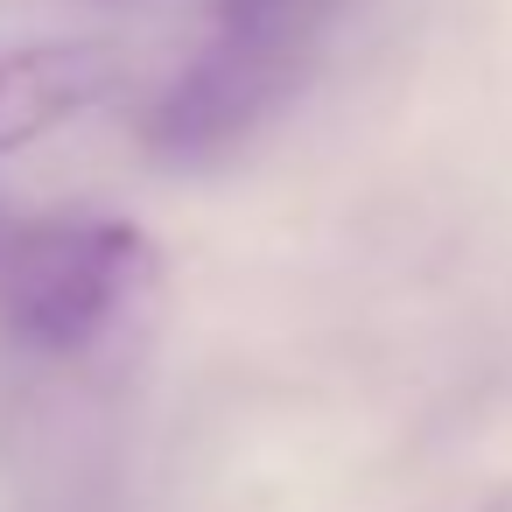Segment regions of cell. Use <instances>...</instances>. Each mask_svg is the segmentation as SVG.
Wrapping results in <instances>:
<instances>
[{"label":"cell","mask_w":512,"mask_h":512,"mask_svg":"<svg viewBox=\"0 0 512 512\" xmlns=\"http://www.w3.org/2000/svg\"><path fill=\"white\" fill-rule=\"evenodd\" d=\"M162 253L127 218H43L8 246L0 323L36 358H78L155 288Z\"/></svg>","instance_id":"cell-1"},{"label":"cell","mask_w":512,"mask_h":512,"mask_svg":"<svg viewBox=\"0 0 512 512\" xmlns=\"http://www.w3.org/2000/svg\"><path fill=\"white\" fill-rule=\"evenodd\" d=\"M323 36V0L253 22V29H218V43H204L148 106L141 141L162 162H211L225 148H239L260 120H274L288 106V92L302 85L309 57Z\"/></svg>","instance_id":"cell-2"},{"label":"cell","mask_w":512,"mask_h":512,"mask_svg":"<svg viewBox=\"0 0 512 512\" xmlns=\"http://www.w3.org/2000/svg\"><path fill=\"white\" fill-rule=\"evenodd\" d=\"M113 85V57L99 43H29L0 50V155H15L64 120H78Z\"/></svg>","instance_id":"cell-3"},{"label":"cell","mask_w":512,"mask_h":512,"mask_svg":"<svg viewBox=\"0 0 512 512\" xmlns=\"http://www.w3.org/2000/svg\"><path fill=\"white\" fill-rule=\"evenodd\" d=\"M218 8V29H253V22H274L288 8H302V0H211Z\"/></svg>","instance_id":"cell-4"}]
</instances>
